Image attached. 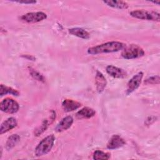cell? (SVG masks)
<instances>
[{
	"label": "cell",
	"instance_id": "5bb4252c",
	"mask_svg": "<svg viewBox=\"0 0 160 160\" xmlns=\"http://www.w3.org/2000/svg\"><path fill=\"white\" fill-rule=\"evenodd\" d=\"M96 114L95 110L89 107H84L76 112V117L78 119H89L93 117Z\"/></svg>",
	"mask_w": 160,
	"mask_h": 160
},
{
	"label": "cell",
	"instance_id": "277c9868",
	"mask_svg": "<svg viewBox=\"0 0 160 160\" xmlns=\"http://www.w3.org/2000/svg\"><path fill=\"white\" fill-rule=\"evenodd\" d=\"M130 15L133 18L139 19L159 21V13L155 11H148L143 9H138L131 11Z\"/></svg>",
	"mask_w": 160,
	"mask_h": 160
},
{
	"label": "cell",
	"instance_id": "8992f818",
	"mask_svg": "<svg viewBox=\"0 0 160 160\" xmlns=\"http://www.w3.org/2000/svg\"><path fill=\"white\" fill-rule=\"evenodd\" d=\"M47 15L43 12H28L21 17V19L22 21L28 23H36L43 21L46 19Z\"/></svg>",
	"mask_w": 160,
	"mask_h": 160
},
{
	"label": "cell",
	"instance_id": "ba28073f",
	"mask_svg": "<svg viewBox=\"0 0 160 160\" xmlns=\"http://www.w3.org/2000/svg\"><path fill=\"white\" fill-rule=\"evenodd\" d=\"M107 73L114 78L123 79L127 76V72L122 69L112 65H109L106 67Z\"/></svg>",
	"mask_w": 160,
	"mask_h": 160
},
{
	"label": "cell",
	"instance_id": "e0dca14e",
	"mask_svg": "<svg viewBox=\"0 0 160 160\" xmlns=\"http://www.w3.org/2000/svg\"><path fill=\"white\" fill-rule=\"evenodd\" d=\"M20 137L17 134H14L10 136L6 142V149L7 150H10L13 148L19 141Z\"/></svg>",
	"mask_w": 160,
	"mask_h": 160
},
{
	"label": "cell",
	"instance_id": "4fadbf2b",
	"mask_svg": "<svg viewBox=\"0 0 160 160\" xmlns=\"http://www.w3.org/2000/svg\"><path fill=\"white\" fill-rule=\"evenodd\" d=\"M81 106V104L76 101L66 99L63 101L62 103V109L65 112H71L73 111Z\"/></svg>",
	"mask_w": 160,
	"mask_h": 160
},
{
	"label": "cell",
	"instance_id": "2e32d148",
	"mask_svg": "<svg viewBox=\"0 0 160 160\" xmlns=\"http://www.w3.org/2000/svg\"><path fill=\"white\" fill-rule=\"evenodd\" d=\"M103 2L107 6L118 9H124L128 8V4L122 1H104Z\"/></svg>",
	"mask_w": 160,
	"mask_h": 160
},
{
	"label": "cell",
	"instance_id": "3957f363",
	"mask_svg": "<svg viewBox=\"0 0 160 160\" xmlns=\"http://www.w3.org/2000/svg\"><path fill=\"white\" fill-rule=\"evenodd\" d=\"M144 51L137 44L125 46L121 52V56L126 59H132L141 58L144 55Z\"/></svg>",
	"mask_w": 160,
	"mask_h": 160
},
{
	"label": "cell",
	"instance_id": "44dd1931",
	"mask_svg": "<svg viewBox=\"0 0 160 160\" xmlns=\"http://www.w3.org/2000/svg\"><path fill=\"white\" fill-rule=\"evenodd\" d=\"M29 73L31 74V76L36 80L38 81H41V82H45V78L43 76V75L42 74H41L39 72L37 71L36 70L30 68L29 69Z\"/></svg>",
	"mask_w": 160,
	"mask_h": 160
},
{
	"label": "cell",
	"instance_id": "52a82bcc",
	"mask_svg": "<svg viewBox=\"0 0 160 160\" xmlns=\"http://www.w3.org/2000/svg\"><path fill=\"white\" fill-rule=\"evenodd\" d=\"M143 78V72H139L135 74L128 82L126 93L127 95L130 94L135 90H136L141 84Z\"/></svg>",
	"mask_w": 160,
	"mask_h": 160
},
{
	"label": "cell",
	"instance_id": "9a60e30c",
	"mask_svg": "<svg viewBox=\"0 0 160 160\" xmlns=\"http://www.w3.org/2000/svg\"><path fill=\"white\" fill-rule=\"evenodd\" d=\"M69 32L73 36L84 39H88L90 38L89 33L85 29L81 28H74L69 29Z\"/></svg>",
	"mask_w": 160,
	"mask_h": 160
},
{
	"label": "cell",
	"instance_id": "6da1fadb",
	"mask_svg": "<svg viewBox=\"0 0 160 160\" xmlns=\"http://www.w3.org/2000/svg\"><path fill=\"white\" fill-rule=\"evenodd\" d=\"M125 44L119 41H110L88 48V53L91 55H96L102 53H109L122 50Z\"/></svg>",
	"mask_w": 160,
	"mask_h": 160
},
{
	"label": "cell",
	"instance_id": "30bf717a",
	"mask_svg": "<svg viewBox=\"0 0 160 160\" xmlns=\"http://www.w3.org/2000/svg\"><path fill=\"white\" fill-rule=\"evenodd\" d=\"M18 125V122L16 118L11 117L3 121L0 126V134L6 133Z\"/></svg>",
	"mask_w": 160,
	"mask_h": 160
},
{
	"label": "cell",
	"instance_id": "ffe728a7",
	"mask_svg": "<svg viewBox=\"0 0 160 160\" xmlns=\"http://www.w3.org/2000/svg\"><path fill=\"white\" fill-rule=\"evenodd\" d=\"M51 124V122H49V121L48 119H45L43 121V122H42L41 125L36 129L35 132H34V134L36 136H38L39 135H40L41 134H42L43 132H44L46 129L48 128V127L49 126V124Z\"/></svg>",
	"mask_w": 160,
	"mask_h": 160
},
{
	"label": "cell",
	"instance_id": "7c38bea8",
	"mask_svg": "<svg viewBox=\"0 0 160 160\" xmlns=\"http://www.w3.org/2000/svg\"><path fill=\"white\" fill-rule=\"evenodd\" d=\"M95 82L96 85V90L99 93L102 92L107 84V81L104 75L99 71H96L95 77Z\"/></svg>",
	"mask_w": 160,
	"mask_h": 160
},
{
	"label": "cell",
	"instance_id": "5b68a950",
	"mask_svg": "<svg viewBox=\"0 0 160 160\" xmlns=\"http://www.w3.org/2000/svg\"><path fill=\"white\" fill-rule=\"evenodd\" d=\"M19 105L17 101L12 98H7L4 99L0 103V109L4 112L14 114L18 111Z\"/></svg>",
	"mask_w": 160,
	"mask_h": 160
},
{
	"label": "cell",
	"instance_id": "7402d4cb",
	"mask_svg": "<svg viewBox=\"0 0 160 160\" xmlns=\"http://www.w3.org/2000/svg\"><path fill=\"white\" fill-rule=\"evenodd\" d=\"M159 76H151L144 81V83L146 84H159Z\"/></svg>",
	"mask_w": 160,
	"mask_h": 160
},
{
	"label": "cell",
	"instance_id": "8fae6325",
	"mask_svg": "<svg viewBox=\"0 0 160 160\" xmlns=\"http://www.w3.org/2000/svg\"><path fill=\"white\" fill-rule=\"evenodd\" d=\"M73 121V118L70 116L62 118L56 126L55 131L58 132H61L68 129L72 126Z\"/></svg>",
	"mask_w": 160,
	"mask_h": 160
},
{
	"label": "cell",
	"instance_id": "ac0fdd59",
	"mask_svg": "<svg viewBox=\"0 0 160 160\" xmlns=\"http://www.w3.org/2000/svg\"><path fill=\"white\" fill-rule=\"evenodd\" d=\"M11 94L13 96H18L19 95V92L16 89H14L11 87L5 86L4 84H1L0 86V95L1 96L6 94Z\"/></svg>",
	"mask_w": 160,
	"mask_h": 160
},
{
	"label": "cell",
	"instance_id": "603a6c76",
	"mask_svg": "<svg viewBox=\"0 0 160 160\" xmlns=\"http://www.w3.org/2000/svg\"><path fill=\"white\" fill-rule=\"evenodd\" d=\"M16 2H18L20 4H35L36 2V1H14Z\"/></svg>",
	"mask_w": 160,
	"mask_h": 160
},
{
	"label": "cell",
	"instance_id": "7a4b0ae2",
	"mask_svg": "<svg viewBox=\"0 0 160 160\" xmlns=\"http://www.w3.org/2000/svg\"><path fill=\"white\" fill-rule=\"evenodd\" d=\"M54 141L55 136L53 134H50L42 139L35 148V155L42 156L48 154L52 148Z\"/></svg>",
	"mask_w": 160,
	"mask_h": 160
},
{
	"label": "cell",
	"instance_id": "d6986e66",
	"mask_svg": "<svg viewBox=\"0 0 160 160\" xmlns=\"http://www.w3.org/2000/svg\"><path fill=\"white\" fill-rule=\"evenodd\" d=\"M111 157V154L108 152H105L102 151H95L92 155V158L96 160L99 159H109Z\"/></svg>",
	"mask_w": 160,
	"mask_h": 160
},
{
	"label": "cell",
	"instance_id": "9c48e42d",
	"mask_svg": "<svg viewBox=\"0 0 160 160\" xmlns=\"http://www.w3.org/2000/svg\"><path fill=\"white\" fill-rule=\"evenodd\" d=\"M126 144L123 138L119 135H113L111 136L107 144V148L109 149H116L121 148Z\"/></svg>",
	"mask_w": 160,
	"mask_h": 160
}]
</instances>
